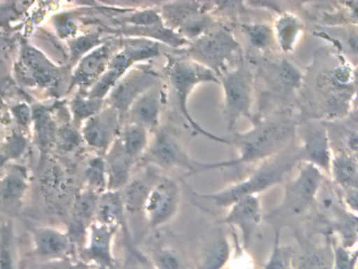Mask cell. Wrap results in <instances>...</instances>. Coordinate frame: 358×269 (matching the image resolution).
I'll return each mask as SVG.
<instances>
[{
    "label": "cell",
    "mask_w": 358,
    "mask_h": 269,
    "mask_svg": "<svg viewBox=\"0 0 358 269\" xmlns=\"http://www.w3.org/2000/svg\"><path fill=\"white\" fill-rule=\"evenodd\" d=\"M296 124L291 116H278L261 122L246 134H236L234 144L240 156L231 161L220 163H198L199 172L231 167L241 164L251 163L257 160L269 157L280 151L294 134Z\"/></svg>",
    "instance_id": "cell-1"
},
{
    "label": "cell",
    "mask_w": 358,
    "mask_h": 269,
    "mask_svg": "<svg viewBox=\"0 0 358 269\" xmlns=\"http://www.w3.org/2000/svg\"><path fill=\"white\" fill-rule=\"evenodd\" d=\"M164 69L167 79L177 95L180 111L183 117L187 120L188 124L192 126V130L210 140L215 141V142L232 144L230 141L215 136V134L207 132L202 126L199 125L188 111V99H189L192 90L199 84L205 83V82L220 83L221 82L220 78L211 69H207L204 65L200 64L183 55L167 56L166 65Z\"/></svg>",
    "instance_id": "cell-2"
},
{
    "label": "cell",
    "mask_w": 358,
    "mask_h": 269,
    "mask_svg": "<svg viewBox=\"0 0 358 269\" xmlns=\"http://www.w3.org/2000/svg\"><path fill=\"white\" fill-rule=\"evenodd\" d=\"M301 159V151L299 153H286L278 156L274 160L266 162L252 176L247 180L228 187L220 193L213 195H198L200 199L207 200L217 207H228L234 205L240 200L249 195L267 189L268 187L280 182L285 174Z\"/></svg>",
    "instance_id": "cell-3"
},
{
    "label": "cell",
    "mask_w": 358,
    "mask_h": 269,
    "mask_svg": "<svg viewBox=\"0 0 358 269\" xmlns=\"http://www.w3.org/2000/svg\"><path fill=\"white\" fill-rule=\"evenodd\" d=\"M240 50V44L231 33L223 27H215L199 39L189 42L183 56L204 65L221 78L228 71V64Z\"/></svg>",
    "instance_id": "cell-4"
},
{
    "label": "cell",
    "mask_w": 358,
    "mask_h": 269,
    "mask_svg": "<svg viewBox=\"0 0 358 269\" xmlns=\"http://www.w3.org/2000/svg\"><path fill=\"white\" fill-rule=\"evenodd\" d=\"M16 76L27 86L41 90H56L64 81V67L56 65L41 50L28 42L20 46L15 64Z\"/></svg>",
    "instance_id": "cell-5"
},
{
    "label": "cell",
    "mask_w": 358,
    "mask_h": 269,
    "mask_svg": "<svg viewBox=\"0 0 358 269\" xmlns=\"http://www.w3.org/2000/svg\"><path fill=\"white\" fill-rule=\"evenodd\" d=\"M225 97V115L228 127L232 130L238 118H250L252 103V74L241 64L220 78Z\"/></svg>",
    "instance_id": "cell-6"
},
{
    "label": "cell",
    "mask_w": 358,
    "mask_h": 269,
    "mask_svg": "<svg viewBox=\"0 0 358 269\" xmlns=\"http://www.w3.org/2000/svg\"><path fill=\"white\" fill-rule=\"evenodd\" d=\"M155 134L152 144L142 157L148 163L162 170L179 167L196 172L199 162L190 159L183 143L173 130L160 127Z\"/></svg>",
    "instance_id": "cell-7"
},
{
    "label": "cell",
    "mask_w": 358,
    "mask_h": 269,
    "mask_svg": "<svg viewBox=\"0 0 358 269\" xmlns=\"http://www.w3.org/2000/svg\"><path fill=\"white\" fill-rule=\"evenodd\" d=\"M160 83V76L148 67H131L106 99V104L116 109L122 121L127 117L133 103L146 90Z\"/></svg>",
    "instance_id": "cell-8"
},
{
    "label": "cell",
    "mask_w": 358,
    "mask_h": 269,
    "mask_svg": "<svg viewBox=\"0 0 358 269\" xmlns=\"http://www.w3.org/2000/svg\"><path fill=\"white\" fill-rule=\"evenodd\" d=\"M180 205V187L173 179L159 178L148 193L145 220L150 228H159L177 214Z\"/></svg>",
    "instance_id": "cell-9"
},
{
    "label": "cell",
    "mask_w": 358,
    "mask_h": 269,
    "mask_svg": "<svg viewBox=\"0 0 358 269\" xmlns=\"http://www.w3.org/2000/svg\"><path fill=\"white\" fill-rule=\"evenodd\" d=\"M122 118L114 107L106 104L101 111L83 122L81 134L83 141L92 149L108 153L113 143L120 134L122 128Z\"/></svg>",
    "instance_id": "cell-10"
},
{
    "label": "cell",
    "mask_w": 358,
    "mask_h": 269,
    "mask_svg": "<svg viewBox=\"0 0 358 269\" xmlns=\"http://www.w3.org/2000/svg\"><path fill=\"white\" fill-rule=\"evenodd\" d=\"M112 46L108 42H104L95 50L85 55L76 64L72 76H71L70 90L79 88L80 90L89 92L90 88L103 76L108 71L112 57Z\"/></svg>",
    "instance_id": "cell-11"
},
{
    "label": "cell",
    "mask_w": 358,
    "mask_h": 269,
    "mask_svg": "<svg viewBox=\"0 0 358 269\" xmlns=\"http://www.w3.org/2000/svg\"><path fill=\"white\" fill-rule=\"evenodd\" d=\"M100 195L93 191H83L77 195L71 210L69 230L73 244H85L89 235L90 227L96 220L98 201Z\"/></svg>",
    "instance_id": "cell-12"
},
{
    "label": "cell",
    "mask_w": 358,
    "mask_h": 269,
    "mask_svg": "<svg viewBox=\"0 0 358 269\" xmlns=\"http://www.w3.org/2000/svg\"><path fill=\"white\" fill-rule=\"evenodd\" d=\"M164 103V90L160 83L142 94L129 109L127 122H134L145 127L148 132L160 128L161 109Z\"/></svg>",
    "instance_id": "cell-13"
},
{
    "label": "cell",
    "mask_w": 358,
    "mask_h": 269,
    "mask_svg": "<svg viewBox=\"0 0 358 269\" xmlns=\"http://www.w3.org/2000/svg\"><path fill=\"white\" fill-rule=\"evenodd\" d=\"M118 229L94 222L85 244V254L95 266L117 269L113 254V240Z\"/></svg>",
    "instance_id": "cell-14"
},
{
    "label": "cell",
    "mask_w": 358,
    "mask_h": 269,
    "mask_svg": "<svg viewBox=\"0 0 358 269\" xmlns=\"http://www.w3.org/2000/svg\"><path fill=\"white\" fill-rule=\"evenodd\" d=\"M32 237L35 254L43 260H62L74 245L68 233L54 227H35L32 228Z\"/></svg>",
    "instance_id": "cell-15"
},
{
    "label": "cell",
    "mask_w": 358,
    "mask_h": 269,
    "mask_svg": "<svg viewBox=\"0 0 358 269\" xmlns=\"http://www.w3.org/2000/svg\"><path fill=\"white\" fill-rule=\"evenodd\" d=\"M29 180L26 167L11 165L6 170L0 185L1 207L8 214H17L28 191Z\"/></svg>",
    "instance_id": "cell-16"
},
{
    "label": "cell",
    "mask_w": 358,
    "mask_h": 269,
    "mask_svg": "<svg viewBox=\"0 0 358 269\" xmlns=\"http://www.w3.org/2000/svg\"><path fill=\"white\" fill-rule=\"evenodd\" d=\"M95 221L112 228L122 229L127 242L131 243V235L123 202L122 191H108L100 195Z\"/></svg>",
    "instance_id": "cell-17"
},
{
    "label": "cell",
    "mask_w": 358,
    "mask_h": 269,
    "mask_svg": "<svg viewBox=\"0 0 358 269\" xmlns=\"http://www.w3.org/2000/svg\"><path fill=\"white\" fill-rule=\"evenodd\" d=\"M322 181V174L315 165H306L289 187L288 204L291 209L295 212L303 210L315 197Z\"/></svg>",
    "instance_id": "cell-18"
},
{
    "label": "cell",
    "mask_w": 358,
    "mask_h": 269,
    "mask_svg": "<svg viewBox=\"0 0 358 269\" xmlns=\"http://www.w3.org/2000/svg\"><path fill=\"white\" fill-rule=\"evenodd\" d=\"M301 136L303 146L301 149V159L309 161L316 167L330 170V149L324 128L316 123L310 124L303 128Z\"/></svg>",
    "instance_id": "cell-19"
},
{
    "label": "cell",
    "mask_w": 358,
    "mask_h": 269,
    "mask_svg": "<svg viewBox=\"0 0 358 269\" xmlns=\"http://www.w3.org/2000/svg\"><path fill=\"white\" fill-rule=\"evenodd\" d=\"M134 161L123 149L119 138L115 140L106 153V172H108V191H123L131 182Z\"/></svg>",
    "instance_id": "cell-20"
},
{
    "label": "cell",
    "mask_w": 358,
    "mask_h": 269,
    "mask_svg": "<svg viewBox=\"0 0 358 269\" xmlns=\"http://www.w3.org/2000/svg\"><path fill=\"white\" fill-rule=\"evenodd\" d=\"M261 219L259 200L255 195H249L232 205L229 214L223 221L227 224L238 226L242 230L243 239L245 245H247Z\"/></svg>",
    "instance_id": "cell-21"
},
{
    "label": "cell",
    "mask_w": 358,
    "mask_h": 269,
    "mask_svg": "<svg viewBox=\"0 0 358 269\" xmlns=\"http://www.w3.org/2000/svg\"><path fill=\"white\" fill-rule=\"evenodd\" d=\"M41 185L47 197L58 202L70 201L74 188L70 174L62 166L53 161L43 164L41 172Z\"/></svg>",
    "instance_id": "cell-22"
},
{
    "label": "cell",
    "mask_w": 358,
    "mask_h": 269,
    "mask_svg": "<svg viewBox=\"0 0 358 269\" xmlns=\"http://www.w3.org/2000/svg\"><path fill=\"white\" fill-rule=\"evenodd\" d=\"M33 128L35 140L41 151L47 153L56 146L59 126L54 121L49 107L41 104L33 107Z\"/></svg>",
    "instance_id": "cell-23"
},
{
    "label": "cell",
    "mask_w": 358,
    "mask_h": 269,
    "mask_svg": "<svg viewBox=\"0 0 358 269\" xmlns=\"http://www.w3.org/2000/svg\"><path fill=\"white\" fill-rule=\"evenodd\" d=\"M152 185L146 179L137 178L131 180L123 189V202L127 210V220H133L139 216L145 220L146 199Z\"/></svg>",
    "instance_id": "cell-24"
},
{
    "label": "cell",
    "mask_w": 358,
    "mask_h": 269,
    "mask_svg": "<svg viewBox=\"0 0 358 269\" xmlns=\"http://www.w3.org/2000/svg\"><path fill=\"white\" fill-rule=\"evenodd\" d=\"M205 4L201 2H169L162 8L163 20L169 29L177 32L187 21L206 12Z\"/></svg>",
    "instance_id": "cell-25"
},
{
    "label": "cell",
    "mask_w": 358,
    "mask_h": 269,
    "mask_svg": "<svg viewBox=\"0 0 358 269\" xmlns=\"http://www.w3.org/2000/svg\"><path fill=\"white\" fill-rule=\"evenodd\" d=\"M118 138L123 149L134 161H137L139 158L143 157L150 146L148 130L134 122H127L122 126Z\"/></svg>",
    "instance_id": "cell-26"
},
{
    "label": "cell",
    "mask_w": 358,
    "mask_h": 269,
    "mask_svg": "<svg viewBox=\"0 0 358 269\" xmlns=\"http://www.w3.org/2000/svg\"><path fill=\"white\" fill-rule=\"evenodd\" d=\"M122 50L127 53L134 64L158 58L161 54V46L158 41L142 37H131L123 40Z\"/></svg>",
    "instance_id": "cell-27"
},
{
    "label": "cell",
    "mask_w": 358,
    "mask_h": 269,
    "mask_svg": "<svg viewBox=\"0 0 358 269\" xmlns=\"http://www.w3.org/2000/svg\"><path fill=\"white\" fill-rule=\"evenodd\" d=\"M87 189L101 195L108 191V172L104 155H95L90 158L83 170Z\"/></svg>",
    "instance_id": "cell-28"
},
{
    "label": "cell",
    "mask_w": 358,
    "mask_h": 269,
    "mask_svg": "<svg viewBox=\"0 0 358 269\" xmlns=\"http://www.w3.org/2000/svg\"><path fill=\"white\" fill-rule=\"evenodd\" d=\"M230 247L224 235H219L211 240L201 258V269H222L229 258Z\"/></svg>",
    "instance_id": "cell-29"
},
{
    "label": "cell",
    "mask_w": 358,
    "mask_h": 269,
    "mask_svg": "<svg viewBox=\"0 0 358 269\" xmlns=\"http://www.w3.org/2000/svg\"><path fill=\"white\" fill-rule=\"evenodd\" d=\"M301 32V21L292 15L285 14L276 21L274 36L280 48L284 52H290L294 48Z\"/></svg>",
    "instance_id": "cell-30"
},
{
    "label": "cell",
    "mask_w": 358,
    "mask_h": 269,
    "mask_svg": "<svg viewBox=\"0 0 358 269\" xmlns=\"http://www.w3.org/2000/svg\"><path fill=\"white\" fill-rule=\"evenodd\" d=\"M104 107V100L90 98L87 94L79 92L72 99L70 103L72 113L73 123L75 125H83V122L97 115Z\"/></svg>",
    "instance_id": "cell-31"
},
{
    "label": "cell",
    "mask_w": 358,
    "mask_h": 269,
    "mask_svg": "<svg viewBox=\"0 0 358 269\" xmlns=\"http://www.w3.org/2000/svg\"><path fill=\"white\" fill-rule=\"evenodd\" d=\"M28 138L22 130H11L1 145V165L22 157L28 149Z\"/></svg>",
    "instance_id": "cell-32"
},
{
    "label": "cell",
    "mask_w": 358,
    "mask_h": 269,
    "mask_svg": "<svg viewBox=\"0 0 358 269\" xmlns=\"http://www.w3.org/2000/svg\"><path fill=\"white\" fill-rule=\"evenodd\" d=\"M103 43L101 34L99 32H94V33L85 34V35L83 34V35L77 36L73 39L68 40L71 63L77 64L85 55L89 54L90 52Z\"/></svg>",
    "instance_id": "cell-33"
},
{
    "label": "cell",
    "mask_w": 358,
    "mask_h": 269,
    "mask_svg": "<svg viewBox=\"0 0 358 269\" xmlns=\"http://www.w3.org/2000/svg\"><path fill=\"white\" fill-rule=\"evenodd\" d=\"M0 269H17L16 268L14 227L11 219L3 220V224H1Z\"/></svg>",
    "instance_id": "cell-34"
},
{
    "label": "cell",
    "mask_w": 358,
    "mask_h": 269,
    "mask_svg": "<svg viewBox=\"0 0 358 269\" xmlns=\"http://www.w3.org/2000/svg\"><path fill=\"white\" fill-rule=\"evenodd\" d=\"M83 142L85 141L81 130H79L74 123H66L59 126L55 146L59 153H74Z\"/></svg>",
    "instance_id": "cell-35"
},
{
    "label": "cell",
    "mask_w": 358,
    "mask_h": 269,
    "mask_svg": "<svg viewBox=\"0 0 358 269\" xmlns=\"http://www.w3.org/2000/svg\"><path fill=\"white\" fill-rule=\"evenodd\" d=\"M332 168L335 178L339 183L352 189H358V170L354 160L341 156L333 161Z\"/></svg>",
    "instance_id": "cell-36"
},
{
    "label": "cell",
    "mask_w": 358,
    "mask_h": 269,
    "mask_svg": "<svg viewBox=\"0 0 358 269\" xmlns=\"http://www.w3.org/2000/svg\"><path fill=\"white\" fill-rule=\"evenodd\" d=\"M243 31L248 38L251 46L257 50H266L273 42L274 31L267 25H262V23L244 25Z\"/></svg>",
    "instance_id": "cell-37"
},
{
    "label": "cell",
    "mask_w": 358,
    "mask_h": 269,
    "mask_svg": "<svg viewBox=\"0 0 358 269\" xmlns=\"http://www.w3.org/2000/svg\"><path fill=\"white\" fill-rule=\"evenodd\" d=\"M124 27H155L165 25L162 15L154 8L137 11L122 19Z\"/></svg>",
    "instance_id": "cell-38"
},
{
    "label": "cell",
    "mask_w": 358,
    "mask_h": 269,
    "mask_svg": "<svg viewBox=\"0 0 358 269\" xmlns=\"http://www.w3.org/2000/svg\"><path fill=\"white\" fill-rule=\"evenodd\" d=\"M154 262L158 269H185L179 254L169 247H160L154 252Z\"/></svg>",
    "instance_id": "cell-39"
},
{
    "label": "cell",
    "mask_w": 358,
    "mask_h": 269,
    "mask_svg": "<svg viewBox=\"0 0 358 269\" xmlns=\"http://www.w3.org/2000/svg\"><path fill=\"white\" fill-rule=\"evenodd\" d=\"M12 117L20 128L28 130L33 125V109L26 102H18L10 107Z\"/></svg>",
    "instance_id": "cell-40"
},
{
    "label": "cell",
    "mask_w": 358,
    "mask_h": 269,
    "mask_svg": "<svg viewBox=\"0 0 358 269\" xmlns=\"http://www.w3.org/2000/svg\"><path fill=\"white\" fill-rule=\"evenodd\" d=\"M58 34L68 40L77 37V23L72 17L60 16L54 21Z\"/></svg>",
    "instance_id": "cell-41"
},
{
    "label": "cell",
    "mask_w": 358,
    "mask_h": 269,
    "mask_svg": "<svg viewBox=\"0 0 358 269\" xmlns=\"http://www.w3.org/2000/svg\"><path fill=\"white\" fill-rule=\"evenodd\" d=\"M301 269H330V264L324 256L313 254L303 262Z\"/></svg>",
    "instance_id": "cell-42"
},
{
    "label": "cell",
    "mask_w": 358,
    "mask_h": 269,
    "mask_svg": "<svg viewBox=\"0 0 358 269\" xmlns=\"http://www.w3.org/2000/svg\"><path fill=\"white\" fill-rule=\"evenodd\" d=\"M267 269H288V261L282 250H275Z\"/></svg>",
    "instance_id": "cell-43"
},
{
    "label": "cell",
    "mask_w": 358,
    "mask_h": 269,
    "mask_svg": "<svg viewBox=\"0 0 358 269\" xmlns=\"http://www.w3.org/2000/svg\"><path fill=\"white\" fill-rule=\"evenodd\" d=\"M352 264L350 256L347 252L339 249L336 254V261H335L334 269H351Z\"/></svg>",
    "instance_id": "cell-44"
},
{
    "label": "cell",
    "mask_w": 358,
    "mask_h": 269,
    "mask_svg": "<svg viewBox=\"0 0 358 269\" xmlns=\"http://www.w3.org/2000/svg\"><path fill=\"white\" fill-rule=\"evenodd\" d=\"M349 202L354 208L358 210V189H352L350 191Z\"/></svg>",
    "instance_id": "cell-45"
},
{
    "label": "cell",
    "mask_w": 358,
    "mask_h": 269,
    "mask_svg": "<svg viewBox=\"0 0 358 269\" xmlns=\"http://www.w3.org/2000/svg\"><path fill=\"white\" fill-rule=\"evenodd\" d=\"M66 269H89V268H87V267L85 266V265L76 264V265H74V266L69 267V268H66Z\"/></svg>",
    "instance_id": "cell-46"
},
{
    "label": "cell",
    "mask_w": 358,
    "mask_h": 269,
    "mask_svg": "<svg viewBox=\"0 0 358 269\" xmlns=\"http://www.w3.org/2000/svg\"><path fill=\"white\" fill-rule=\"evenodd\" d=\"M94 269H106V268H103V267L95 266V268H94Z\"/></svg>",
    "instance_id": "cell-47"
},
{
    "label": "cell",
    "mask_w": 358,
    "mask_h": 269,
    "mask_svg": "<svg viewBox=\"0 0 358 269\" xmlns=\"http://www.w3.org/2000/svg\"><path fill=\"white\" fill-rule=\"evenodd\" d=\"M47 269H50V268H47Z\"/></svg>",
    "instance_id": "cell-48"
}]
</instances>
